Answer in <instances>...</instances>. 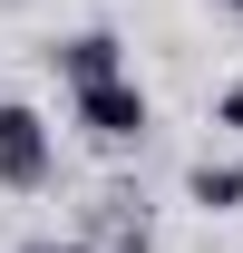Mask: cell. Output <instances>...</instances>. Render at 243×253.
<instances>
[{
	"label": "cell",
	"mask_w": 243,
	"mask_h": 253,
	"mask_svg": "<svg viewBox=\"0 0 243 253\" xmlns=\"http://www.w3.org/2000/svg\"><path fill=\"white\" fill-rule=\"evenodd\" d=\"M68 117H78V136H88V146H146L156 107H146V88H136V78H107V88H78V97H68Z\"/></svg>",
	"instance_id": "obj_1"
},
{
	"label": "cell",
	"mask_w": 243,
	"mask_h": 253,
	"mask_svg": "<svg viewBox=\"0 0 243 253\" xmlns=\"http://www.w3.org/2000/svg\"><path fill=\"white\" fill-rule=\"evenodd\" d=\"M49 175H59V136L39 126V107L0 97V185H10V195H39Z\"/></svg>",
	"instance_id": "obj_2"
},
{
	"label": "cell",
	"mask_w": 243,
	"mask_h": 253,
	"mask_svg": "<svg viewBox=\"0 0 243 253\" xmlns=\"http://www.w3.org/2000/svg\"><path fill=\"white\" fill-rule=\"evenodd\" d=\"M49 68L68 78V97H78V88H107V78H136V68H126V39H117V30H68L59 49H49Z\"/></svg>",
	"instance_id": "obj_3"
},
{
	"label": "cell",
	"mask_w": 243,
	"mask_h": 253,
	"mask_svg": "<svg viewBox=\"0 0 243 253\" xmlns=\"http://www.w3.org/2000/svg\"><path fill=\"white\" fill-rule=\"evenodd\" d=\"M185 195L204 214H243V156H195L185 166Z\"/></svg>",
	"instance_id": "obj_4"
},
{
	"label": "cell",
	"mask_w": 243,
	"mask_h": 253,
	"mask_svg": "<svg viewBox=\"0 0 243 253\" xmlns=\"http://www.w3.org/2000/svg\"><path fill=\"white\" fill-rule=\"evenodd\" d=\"M97 253H156V224L136 214V195H107L97 205Z\"/></svg>",
	"instance_id": "obj_5"
},
{
	"label": "cell",
	"mask_w": 243,
	"mask_h": 253,
	"mask_svg": "<svg viewBox=\"0 0 243 253\" xmlns=\"http://www.w3.org/2000/svg\"><path fill=\"white\" fill-rule=\"evenodd\" d=\"M20 253H97V244H88V234H30Z\"/></svg>",
	"instance_id": "obj_6"
},
{
	"label": "cell",
	"mask_w": 243,
	"mask_h": 253,
	"mask_svg": "<svg viewBox=\"0 0 243 253\" xmlns=\"http://www.w3.org/2000/svg\"><path fill=\"white\" fill-rule=\"evenodd\" d=\"M214 126H234V136H243V78H234L224 97H214Z\"/></svg>",
	"instance_id": "obj_7"
},
{
	"label": "cell",
	"mask_w": 243,
	"mask_h": 253,
	"mask_svg": "<svg viewBox=\"0 0 243 253\" xmlns=\"http://www.w3.org/2000/svg\"><path fill=\"white\" fill-rule=\"evenodd\" d=\"M224 10H234V20H243V0H224Z\"/></svg>",
	"instance_id": "obj_8"
}]
</instances>
